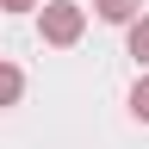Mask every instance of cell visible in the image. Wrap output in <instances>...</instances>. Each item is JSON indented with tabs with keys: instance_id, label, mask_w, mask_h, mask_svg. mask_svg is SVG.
Listing matches in <instances>:
<instances>
[{
	"instance_id": "cell-1",
	"label": "cell",
	"mask_w": 149,
	"mask_h": 149,
	"mask_svg": "<svg viewBox=\"0 0 149 149\" xmlns=\"http://www.w3.org/2000/svg\"><path fill=\"white\" fill-rule=\"evenodd\" d=\"M44 37L50 44H74V37H81V6H68V0L44 6Z\"/></svg>"
},
{
	"instance_id": "cell-2",
	"label": "cell",
	"mask_w": 149,
	"mask_h": 149,
	"mask_svg": "<svg viewBox=\"0 0 149 149\" xmlns=\"http://www.w3.org/2000/svg\"><path fill=\"white\" fill-rule=\"evenodd\" d=\"M130 13H137V0H100V19H112V25H124Z\"/></svg>"
},
{
	"instance_id": "cell-3",
	"label": "cell",
	"mask_w": 149,
	"mask_h": 149,
	"mask_svg": "<svg viewBox=\"0 0 149 149\" xmlns=\"http://www.w3.org/2000/svg\"><path fill=\"white\" fill-rule=\"evenodd\" d=\"M19 87H25V81H19V68L0 62V106H13V100H19Z\"/></svg>"
},
{
	"instance_id": "cell-4",
	"label": "cell",
	"mask_w": 149,
	"mask_h": 149,
	"mask_svg": "<svg viewBox=\"0 0 149 149\" xmlns=\"http://www.w3.org/2000/svg\"><path fill=\"white\" fill-rule=\"evenodd\" d=\"M130 56H137V62H149V19L130 31Z\"/></svg>"
},
{
	"instance_id": "cell-5",
	"label": "cell",
	"mask_w": 149,
	"mask_h": 149,
	"mask_svg": "<svg viewBox=\"0 0 149 149\" xmlns=\"http://www.w3.org/2000/svg\"><path fill=\"white\" fill-rule=\"evenodd\" d=\"M130 112H137V118H149V81H137V93H130Z\"/></svg>"
},
{
	"instance_id": "cell-6",
	"label": "cell",
	"mask_w": 149,
	"mask_h": 149,
	"mask_svg": "<svg viewBox=\"0 0 149 149\" xmlns=\"http://www.w3.org/2000/svg\"><path fill=\"white\" fill-rule=\"evenodd\" d=\"M0 6H6V13H25V6H37V0H0Z\"/></svg>"
}]
</instances>
